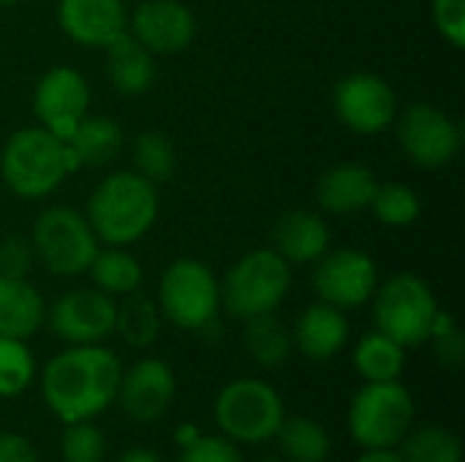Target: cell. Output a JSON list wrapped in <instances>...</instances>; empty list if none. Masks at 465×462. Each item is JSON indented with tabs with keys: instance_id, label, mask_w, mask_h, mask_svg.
Here are the masks:
<instances>
[{
	"instance_id": "cell-2",
	"label": "cell",
	"mask_w": 465,
	"mask_h": 462,
	"mask_svg": "<svg viewBox=\"0 0 465 462\" xmlns=\"http://www.w3.org/2000/svg\"><path fill=\"white\" fill-rule=\"evenodd\" d=\"M161 212L158 185L134 169L112 172L87 196L84 218L101 245L131 248L150 234Z\"/></svg>"
},
{
	"instance_id": "cell-22",
	"label": "cell",
	"mask_w": 465,
	"mask_h": 462,
	"mask_svg": "<svg viewBox=\"0 0 465 462\" xmlns=\"http://www.w3.org/2000/svg\"><path fill=\"white\" fill-rule=\"evenodd\" d=\"M46 324V302L27 278L0 275V338L30 340Z\"/></svg>"
},
{
	"instance_id": "cell-24",
	"label": "cell",
	"mask_w": 465,
	"mask_h": 462,
	"mask_svg": "<svg viewBox=\"0 0 465 462\" xmlns=\"http://www.w3.org/2000/svg\"><path fill=\"white\" fill-rule=\"evenodd\" d=\"M84 275H90L93 289L109 294L112 300H123L139 291L144 280L142 261L128 248H114V245H101Z\"/></svg>"
},
{
	"instance_id": "cell-37",
	"label": "cell",
	"mask_w": 465,
	"mask_h": 462,
	"mask_svg": "<svg viewBox=\"0 0 465 462\" xmlns=\"http://www.w3.org/2000/svg\"><path fill=\"white\" fill-rule=\"evenodd\" d=\"M430 16L439 35L455 46H465V0H430Z\"/></svg>"
},
{
	"instance_id": "cell-13",
	"label": "cell",
	"mask_w": 465,
	"mask_h": 462,
	"mask_svg": "<svg viewBox=\"0 0 465 462\" xmlns=\"http://www.w3.org/2000/svg\"><path fill=\"white\" fill-rule=\"evenodd\" d=\"M117 302L98 289H71L46 308V324L68 346H95L114 335Z\"/></svg>"
},
{
	"instance_id": "cell-20",
	"label": "cell",
	"mask_w": 465,
	"mask_h": 462,
	"mask_svg": "<svg viewBox=\"0 0 465 462\" xmlns=\"http://www.w3.org/2000/svg\"><path fill=\"white\" fill-rule=\"evenodd\" d=\"M379 188V177L371 166L343 161L322 172L316 182V202L327 215H351L371 207Z\"/></svg>"
},
{
	"instance_id": "cell-19",
	"label": "cell",
	"mask_w": 465,
	"mask_h": 462,
	"mask_svg": "<svg viewBox=\"0 0 465 462\" xmlns=\"http://www.w3.org/2000/svg\"><path fill=\"white\" fill-rule=\"evenodd\" d=\"M349 335L351 327L346 310H338L327 302H313L297 316L292 329V343L305 359L327 362L346 349Z\"/></svg>"
},
{
	"instance_id": "cell-9",
	"label": "cell",
	"mask_w": 465,
	"mask_h": 462,
	"mask_svg": "<svg viewBox=\"0 0 465 462\" xmlns=\"http://www.w3.org/2000/svg\"><path fill=\"white\" fill-rule=\"evenodd\" d=\"M349 436L362 449L398 447L414 428V398L398 381H365L346 414Z\"/></svg>"
},
{
	"instance_id": "cell-12",
	"label": "cell",
	"mask_w": 465,
	"mask_h": 462,
	"mask_svg": "<svg viewBox=\"0 0 465 462\" xmlns=\"http://www.w3.org/2000/svg\"><path fill=\"white\" fill-rule=\"evenodd\" d=\"M311 283L319 302L354 310L371 302L379 286V267L373 256L360 248H335L316 261Z\"/></svg>"
},
{
	"instance_id": "cell-36",
	"label": "cell",
	"mask_w": 465,
	"mask_h": 462,
	"mask_svg": "<svg viewBox=\"0 0 465 462\" xmlns=\"http://www.w3.org/2000/svg\"><path fill=\"white\" fill-rule=\"evenodd\" d=\"M35 267L33 242L25 234H8L0 240V275L3 278H30Z\"/></svg>"
},
{
	"instance_id": "cell-35",
	"label": "cell",
	"mask_w": 465,
	"mask_h": 462,
	"mask_svg": "<svg viewBox=\"0 0 465 462\" xmlns=\"http://www.w3.org/2000/svg\"><path fill=\"white\" fill-rule=\"evenodd\" d=\"M177 462H245V457L226 436H196L191 444L180 447Z\"/></svg>"
},
{
	"instance_id": "cell-18",
	"label": "cell",
	"mask_w": 465,
	"mask_h": 462,
	"mask_svg": "<svg viewBox=\"0 0 465 462\" xmlns=\"http://www.w3.org/2000/svg\"><path fill=\"white\" fill-rule=\"evenodd\" d=\"M270 242V248L292 267L316 264L332 245V229L313 210H289L272 223Z\"/></svg>"
},
{
	"instance_id": "cell-39",
	"label": "cell",
	"mask_w": 465,
	"mask_h": 462,
	"mask_svg": "<svg viewBox=\"0 0 465 462\" xmlns=\"http://www.w3.org/2000/svg\"><path fill=\"white\" fill-rule=\"evenodd\" d=\"M354 462H403L398 447H381V449H362V455Z\"/></svg>"
},
{
	"instance_id": "cell-21",
	"label": "cell",
	"mask_w": 465,
	"mask_h": 462,
	"mask_svg": "<svg viewBox=\"0 0 465 462\" xmlns=\"http://www.w3.org/2000/svg\"><path fill=\"white\" fill-rule=\"evenodd\" d=\"M104 52H106V79L117 95L139 98L150 93L158 76L155 54L150 49H144L131 33H123L109 46H104Z\"/></svg>"
},
{
	"instance_id": "cell-6",
	"label": "cell",
	"mask_w": 465,
	"mask_h": 462,
	"mask_svg": "<svg viewBox=\"0 0 465 462\" xmlns=\"http://www.w3.org/2000/svg\"><path fill=\"white\" fill-rule=\"evenodd\" d=\"M30 242L35 264H41L54 278L84 275L101 248L84 212L65 204H52L38 212Z\"/></svg>"
},
{
	"instance_id": "cell-33",
	"label": "cell",
	"mask_w": 465,
	"mask_h": 462,
	"mask_svg": "<svg viewBox=\"0 0 465 462\" xmlns=\"http://www.w3.org/2000/svg\"><path fill=\"white\" fill-rule=\"evenodd\" d=\"M60 457L63 462H104L106 438L101 428H95L93 419L65 425L60 436Z\"/></svg>"
},
{
	"instance_id": "cell-1",
	"label": "cell",
	"mask_w": 465,
	"mask_h": 462,
	"mask_svg": "<svg viewBox=\"0 0 465 462\" xmlns=\"http://www.w3.org/2000/svg\"><path fill=\"white\" fill-rule=\"evenodd\" d=\"M120 376L123 365L104 343L68 346L44 365L38 387L49 414L71 425L101 417L117 400Z\"/></svg>"
},
{
	"instance_id": "cell-7",
	"label": "cell",
	"mask_w": 465,
	"mask_h": 462,
	"mask_svg": "<svg viewBox=\"0 0 465 462\" xmlns=\"http://www.w3.org/2000/svg\"><path fill=\"white\" fill-rule=\"evenodd\" d=\"M371 302L373 324L379 332H384L403 349H417L428 343L433 319L439 313V300L425 278L414 272H398L387 280H379Z\"/></svg>"
},
{
	"instance_id": "cell-29",
	"label": "cell",
	"mask_w": 465,
	"mask_h": 462,
	"mask_svg": "<svg viewBox=\"0 0 465 462\" xmlns=\"http://www.w3.org/2000/svg\"><path fill=\"white\" fill-rule=\"evenodd\" d=\"M131 166H134L136 174H142L153 185L169 182L174 177V172H177L174 142L158 128L142 131L131 144Z\"/></svg>"
},
{
	"instance_id": "cell-17",
	"label": "cell",
	"mask_w": 465,
	"mask_h": 462,
	"mask_svg": "<svg viewBox=\"0 0 465 462\" xmlns=\"http://www.w3.org/2000/svg\"><path fill=\"white\" fill-rule=\"evenodd\" d=\"M57 25L79 46L104 49L128 33L125 0H57Z\"/></svg>"
},
{
	"instance_id": "cell-40",
	"label": "cell",
	"mask_w": 465,
	"mask_h": 462,
	"mask_svg": "<svg viewBox=\"0 0 465 462\" xmlns=\"http://www.w3.org/2000/svg\"><path fill=\"white\" fill-rule=\"evenodd\" d=\"M117 462H161V457L147 447H131L117 457Z\"/></svg>"
},
{
	"instance_id": "cell-32",
	"label": "cell",
	"mask_w": 465,
	"mask_h": 462,
	"mask_svg": "<svg viewBox=\"0 0 465 462\" xmlns=\"http://www.w3.org/2000/svg\"><path fill=\"white\" fill-rule=\"evenodd\" d=\"M35 378V357L27 340L0 338V398H19Z\"/></svg>"
},
{
	"instance_id": "cell-25",
	"label": "cell",
	"mask_w": 465,
	"mask_h": 462,
	"mask_svg": "<svg viewBox=\"0 0 465 462\" xmlns=\"http://www.w3.org/2000/svg\"><path fill=\"white\" fill-rule=\"evenodd\" d=\"M242 349L262 370H278L292 357V332L275 313L253 316L242 321Z\"/></svg>"
},
{
	"instance_id": "cell-28",
	"label": "cell",
	"mask_w": 465,
	"mask_h": 462,
	"mask_svg": "<svg viewBox=\"0 0 465 462\" xmlns=\"http://www.w3.org/2000/svg\"><path fill=\"white\" fill-rule=\"evenodd\" d=\"M161 321L163 316L158 310V302L142 291H134L123 297V302L117 305L114 332L131 349H150L161 335Z\"/></svg>"
},
{
	"instance_id": "cell-27",
	"label": "cell",
	"mask_w": 465,
	"mask_h": 462,
	"mask_svg": "<svg viewBox=\"0 0 465 462\" xmlns=\"http://www.w3.org/2000/svg\"><path fill=\"white\" fill-rule=\"evenodd\" d=\"M351 362L365 381H398L406 368V349L373 329L357 340Z\"/></svg>"
},
{
	"instance_id": "cell-5",
	"label": "cell",
	"mask_w": 465,
	"mask_h": 462,
	"mask_svg": "<svg viewBox=\"0 0 465 462\" xmlns=\"http://www.w3.org/2000/svg\"><path fill=\"white\" fill-rule=\"evenodd\" d=\"M155 302L172 327L207 332L221 313V280L204 261L183 256L163 270Z\"/></svg>"
},
{
	"instance_id": "cell-23",
	"label": "cell",
	"mask_w": 465,
	"mask_h": 462,
	"mask_svg": "<svg viewBox=\"0 0 465 462\" xmlns=\"http://www.w3.org/2000/svg\"><path fill=\"white\" fill-rule=\"evenodd\" d=\"M79 169H98L112 163L123 150V128L104 114H87L65 139Z\"/></svg>"
},
{
	"instance_id": "cell-16",
	"label": "cell",
	"mask_w": 465,
	"mask_h": 462,
	"mask_svg": "<svg viewBox=\"0 0 465 462\" xmlns=\"http://www.w3.org/2000/svg\"><path fill=\"white\" fill-rule=\"evenodd\" d=\"M174 395H177L174 370L169 368V362L158 357H144L134 362L128 370H123L120 387H117L120 408L134 422L161 419L174 403Z\"/></svg>"
},
{
	"instance_id": "cell-8",
	"label": "cell",
	"mask_w": 465,
	"mask_h": 462,
	"mask_svg": "<svg viewBox=\"0 0 465 462\" xmlns=\"http://www.w3.org/2000/svg\"><path fill=\"white\" fill-rule=\"evenodd\" d=\"M286 417L275 387L262 378H234L215 395L213 419L234 444H264L275 438Z\"/></svg>"
},
{
	"instance_id": "cell-41",
	"label": "cell",
	"mask_w": 465,
	"mask_h": 462,
	"mask_svg": "<svg viewBox=\"0 0 465 462\" xmlns=\"http://www.w3.org/2000/svg\"><path fill=\"white\" fill-rule=\"evenodd\" d=\"M196 436H202V433H199V428H196L193 422H183V425L174 430V441H177V447H185V444H191Z\"/></svg>"
},
{
	"instance_id": "cell-31",
	"label": "cell",
	"mask_w": 465,
	"mask_h": 462,
	"mask_svg": "<svg viewBox=\"0 0 465 462\" xmlns=\"http://www.w3.org/2000/svg\"><path fill=\"white\" fill-rule=\"evenodd\" d=\"M368 210L387 229H409L422 215V199L406 182H379Z\"/></svg>"
},
{
	"instance_id": "cell-11",
	"label": "cell",
	"mask_w": 465,
	"mask_h": 462,
	"mask_svg": "<svg viewBox=\"0 0 465 462\" xmlns=\"http://www.w3.org/2000/svg\"><path fill=\"white\" fill-rule=\"evenodd\" d=\"M332 109L338 120L360 136H376L392 128L401 112L392 84L371 71L346 74L332 87Z\"/></svg>"
},
{
	"instance_id": "cell-10",
	"label": "cell",
	"mask_w": 465,
	"mask_h": 462,
	"mask_svg": "<svg viewBox=\"0 0 465 462\" xmlns=\"http://www.w3.org/2000/svg\"><path fill=\"white\" fill-rule=\"evenodd\" d=\"M398 144L420 169H444L463 150V125L433 103H411L395 117Z\"/></svg>"
},
{
	"instance_id": "cell-30",
	"label": "cell",
	"mask_w": 465,
	"mask_h": 462,
	"mask_svg": "<svg viewBox=\"0 0 465 462\" xmlns=\"http://www.w3.org/2000/svg\"><path fill=\"white\" fill-rule=\"evenodd\" d=\"M398 447L403 462H463L460 438L444 425L411 428Z\"/></svg>"
},
{
	"instance_id": "cell-15",
	"label": "cell",
	"mask_w": 465,
	"mask_h": 462,
	"mask_svg": "<svg viewBox=\"0 0 465 462\" xmlns=\"http://www.w3.org/2000/svg\"><path fill=\"white\" fill-rule=\"evenodd\" d=\"M128 33L155 57H169L193 44L196 16L183 0H139L128 11Z\"/></svg>"
},
{
	"instance_id": "cell-38",
	"label": "cell",
	"mask_w": 465,
	"mask_h": 462,
	"mask_svg": "<svg viewBox=\"0 0 465 462\" xmlns=\"http://www.w3.org/2000/svg\"><path fill=\"white\" fill-rule=\"evenodd\" d=\"M0 462H38V452L30 438L0 430Z\"/></svg>"
},
{
	"instance_id": "cell-43",
	"label": "cell",
	"mask_w": 465,
	"mask_h": 462,
	"mask_svg": "<svg viewBox=\"0 0 465 462\" xmlns=\"http://www.w3.org/2000/svg\"><path fill=\"white\" fill-rule=\"evenodd\" d=\"M14 3H19V0H0V5H14Z\"/></svg>"
},
{
	"instance_id": "cell-4",
	"label": "cell",
	"mask_w": 465,
	"mask_h": 462,
	"mask_svg": "<svg viewBox=\"0 0 465 462\" xmlns=\"http://www.w3.org/2000/svg\"><path fill=\"white\" fill-rule=\"evenodd\" d=\"M292 291V264L272 248L242 253L221 280V310L245 321L275 313Z\"/></svg>"
},
{
	"instance_id": "cell-42",
	"label": "cell",
	"mask_w": 465,
	"mask_h": 462,
	"mask_svg": "<svg viewBox=\"0 0 465 462\" xmlns=\"http://www.w3.org/2000/svg\"><path fill=\"white\" fill-rule=\"evenodd\" d=\"M259 462H289V460H283V457H267V460H259Z\"/></svg>"
},
{
	"instance_id": "cell-26",
	"label": "cell",
	"mask_w": 465,
	"mask_h": 462,
	"mask_svg": "<svg viewBox=\"0 0 465 462\" xmlns=\"http://www.w3.org/2000/svg\"><path fill=\"white\" fill-rule=\"evenodd\" d=\"M275 438L281 457L289 462H327L332 452L327 428L313 417H283Z\"/></svg>"
},
{
	"instance_id": "cell-3",
	"label": "cell",
	"mask_w": 465,
	"mask_h": 462,
	"mask_svg": "<svg viewBox=\"0 0 465 462\" xmlns=\"http://www.w3.org/2000/svg\"><path fill=\"white\" fill-rule=\"evenodd\" d=\"M74 172L79 166L71 147L41 125L16 128L0 150V180L25 202L52 196Z\"/></svg>"
},
{
	"instance_id": "cell-34",
	"label": "cell",
	"mask_w": 465,
	"mask_h": 462,
	"mask_svg": "<svg viewBox=\"0 0 465 462\" xmlns=\"http://www.w3.org/2000/svg\"><path fill=\"white\" fill-rule=\"evenodd\" d=\"M428 343L433 346V354L444 368H450V370L463 368L465 338L452 313L439 308V313L433 319V327H430V335H428Z\"/></svg>"
},
{
	"instance_id": "cell-14",
	"label": "cell",
	"mask_w": 465,
	"mask_h": 462,
	"mask_svg": "<svg viewBox=\"0 0 465 462\" xmlns=\"http://www.w3.org/2000/svg\"><path fill=\"white\" fill-rule=\"evenodd\" d=\"M90 84L71 65H52L49 71L41 74L33 90V112L38 125L63 142L90 114Z\"/></svg>"
}]
</instances>
